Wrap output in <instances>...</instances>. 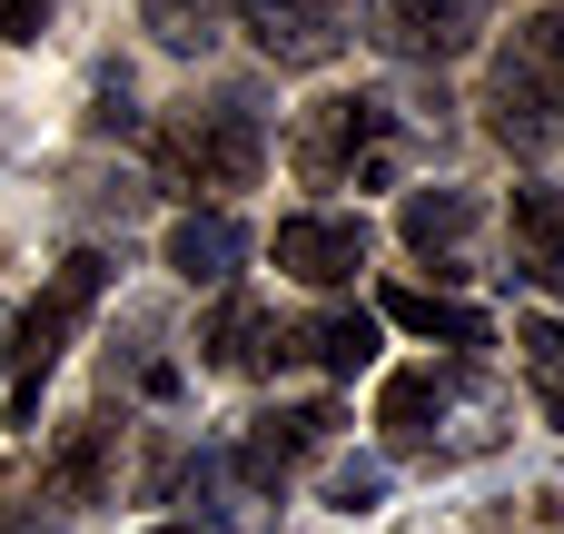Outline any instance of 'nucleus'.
I'll return each mask as SVG.
<instances>
[{
    "instance_id": "22",
    "label": "nucleus",
    "mask_w": 564,
    "mask_h": 534,
    "mask_svg": "<svg viewBox=\"0 0 564 534\" xmlns=\"http://www.w3.org/2000/svg\"><path fill=\"white\" fill-rule=\"evenodd\" d=\"M149 534H198V525H149Z\"/></svg>"
},
{
    "instance_id": "21",
    "label": "nucleus",
    "mask_w": 564,
    "mask_h": 534,
    "mask_svg": "<svg viewBox=\"0 0 564 534\" xmlns=\"http://www.w3.org/2000/svg\"><path fill=\"white\" fill-rule=\"evenodd\" d=\"M40 20H50V0H0V40H40Z\"/></svg>"
},
{
    "instance_id": "19",
    "label": "nucleus",
    "mask_w": 564,
    "mask_h": 534,
    "mask_svg": "<svg viewBox=\"0 0 564 534\" xmlns=\"http://www.w3.org/2000/svg\"><path fill=\"white\" fill-rule=\"evenodd\" d=\"M377 495H387V466H377V456L327 466V505H337V515H377Z\"/></svg>"
},
{
    "instance_id": "12",
    "label": "nucleus",
    "mask_w": 564,
    "mask_h": 534,
    "mask_svg": "<svg viewBox=\"0 0 564 534\" xmlns=\"http://www.w3.org/2000/svg\"><path fill=\"white\" fill-rule=\"evenodd\" d=\"M238 258H248V228H238L228 208H188V218L169 228V268H178L188 287H228Z\"/></svg>"
},
{
    "instance_id": "6",
    "label": "nucleus",
    "mask_w": 564,
    "mask_h": 534,
    "mask_svg": "<svg viewBox=\"0 0 564 534\" xmlns=\"http://www.w3.org/2000/svg\"><path fill=\"white\" fill-rule=\"evenodd\" d=\"M456 406H466V367H397L387 396H377V426H387L397 456H436Z\"/></svg>"
},
{
    "instance_id": "20",
    "label": "nucleus",
    "mask_w": 564,
    "mask_h": 534,
    "mask_svg": "<svg viewBox=\"0 0 564 534\" xmlns=\"http://www.w3.org/2000/svg\"><path fill=\"white\" fill-rule=\"evenodd\" d=\"M89 129H129V79H119V69L99 79V109H89Z\"/></svg>"
},
{
    "instance_id": "15",
    "label": "nucleus",
    "mask_w": 564,
    "mask_h": 534,
    "mask_svg": "<svg viewBox=\"0 0 564 534\" xmlns=\"http://www.w3.org/2000/svg\"><path fill=\"white\" fill-rule=\"evenodd\" d=\"M387 327H406V337H436V347H496V327H486L476 307L436 297V287H387Z\"/></svg>"
},
{
    "instance_id": "7",
    "label": "nucleus",
    "mask_w": 564,
    "mask_h": 534,
    "mask_svg": "<svg viewBox=\"0 0 564 534\" xmlns=\"http://www.w3.org/2000/svg\"><path fill=\"white\" fill-rule=\"evenodd\" d=\"M238 20L278 69H317L347 50V0H238Z\"/></svg>"
},
{
    "instance_id": "14",
    "label": "nucleus",
    "mask_w": 564,
    "mask_h": 534,
    "mask_svg": "<svg viewBox=\"0 0 564 534\" xmlns=\"http://www.w3.org/2000/svg\"><path fill=\"white\" fill-rule=\"evenodd\" d=\"M516 277L564 287V188H516Z\"/></svg>"
},
{
    "instance_id": "2",
    "label": "nucleus",
    "mask_w": 564,
    "mask_h": 534,
    "mask_svg": "<svg viewBox=\"0 0 564 534\" xmlns=\"http://www.w3.org/2000/svg\"><path fill=\"white\" fill-rule=\"evenodd\" d=\"M486 129H496L506 149H564V10L516 20V40L496 50Z\"/></svg>"
},
{
    "instance_id": "16",
    "label": "nucleus",
    "mask_w": 564,
    "mask_h": 534,
    "mask_svg": "<svg viewBox=\"0 0 564 534\" xmlns=\"http://www.w3.org/2000/svg\"><path fill=\"white\" fill-rule=\"evenodd\" d=\"M139 30L159 50H208L218 40V0H139Z\"/></svg>"
},
{
    "instance_id": "1",
    "label": "nucleus",
    "mask_w": 564,
    "mask_h": 534,
    "mask_svg": "<svg viewBox=\"0 0 564 534\" xmlns=\"http://www.w3.org/2000/svg\"><path fill=\"white\" fill-rule=\"evenodd\" d=\"M297 178L307 188H387L406 168V109L377 99V89H347V99H317L288 139Z\"/></svg>"
},
{
    "instance_id": "9",
    "label": "nucleus",
    "mask_w": 564,
    "mask_h": 534,
    "mask_svg": "<svg viewBox=\"0 0 564 534\" xmlns=\"http://www.w3.org/2000/svg\"><path fill=\"white\" fill-rule=\"evenodd\" d=\"M278 268H288L297 287H347V277L367 268V218H327V208L278 218Z\"/></svg>"
},
{
    "instance_id": "10",
    "label": "nucleus",
    "mask_w": 564,
    "mask_h": 534,
    "mask_svg": "<svg viewBox=\"0 0 564 534\" xmlns=\"http://www.w3.org/2000/svg\"><path fill=\"white\" fill-rule=\"evenodd\" d=\"M397 238H406L436 277H466V248H476V188H406Z\"/></svg>"
},
{
    "instance_id": "18",
    "label": "nucleus",
    "mask_w": 564,
    "mask_h": 534,
    "mask_svg": "<svg viewBox=\"0 0 564 534\" xmlns=\"http://www.w3.org/2000/svg\"><path fill=\"white\" fill-rule=\"evenodd\" d=\"M99 476H109V426H79V436L59 446L50 486H59V495H99Z\"/></svg>"
},
{
    "instance_id": "17",
    "label": "nucleus",
    "mask_w": 564,
    "mask_h": 534,
    "mask_svg": "<svg viewBox=\"0 0 564 534\" xmlns=\"http://www.w3.org/2000/svg\"><path fill=\"white\" fill-rule=\"evenodd\" d=\"M516 347H525V377H535L545 416L564 426V327H555V317H535V327H516Z\"/></svg>"
},
{
    "instance_id": "5",
    "label": "nucleus",
    "mask_w": 564,
    "mask_h": 534,
    "mask_svg": "<svg viewBox=\"0 0 564 534\" xmlns=\"http://www.w3.org/2000/svg\"><path fill=\"white\" fill-rule=\"evenodd\" d=\"M486 20H496V0H367V40L387 50V59H466L476 40H486Z\"/></svg>"
},
{
    "instance_id": "13",
    "label": "nucleus",
    "mask_w": 564,
    "mask_h": 534,
    "mask_svg": "<svg viewBox=\"0 0 564 534\" xmlns=\"http://www.w3.org/2000/svg\"><path fill=\"white\" fill-rule=\"evenodd\" d=\"M288 357H307V367H327V377H357V367L377 357V317H367V307H327V317L288 327Z\"/></svg>"
},
{
    "instance_id": "8",
    "label": "nucleus",
    "mask_w": 564,
    "mask_h": 534,
    "mask_svg": "<svg viewBox=\"0 0 564 534\" xmlns=\"http://www.w3.org/2000/svg\"><path fill=\"white\" fill-rule=\"evenodd\" d=\"M327 436H337V406H268V416L248 426V446H238V476H248L258 495H278L307 456H327Z\"/></svg>"
},
{
    "instance_id": "3",
    "label": "nucleus",
    "mask_w": 564,
    "mask_h": 534,
    "mask_svg": "<svg viewBox=\"0 0 564 534\" xmlns=\"http://www.w3.org/2000/svg\"><path fill=\"white\" fill-rule=\"evenodd\" d=\"M159 168L178 178V188H248L258 168H268V129H258V109L238 99V89H218V99H188V109H169V129H159Z\"/></svg>"
},
{
    "instance_id": "11",
    "label": "nucleus",
    "mask_w": 564,
    "mask_h": 534,
    "mask_svg": "<svg viewBox=\"0 0 564 534\" xmlns=\"http://www.w3.org/2000/svg\"><path fill=\"white\" fill-rule=\"evenodd\" d=\"M198 347H208L218 377H268V367H288V327H278L258 297H228V307L198 327Z\"/></svg>"
},
{
    "instance_id": "4",
    "label": "nucleus",
    "mask_w": 564,
    "mask_h": 534,
    "mask_svg": "<svg viewBox=\"0 0 564 534\" xmlns=\"http://www.w3.org/2000/svg\"><path fill=\"white\" fill-rule=\"evenodd\" d=\"M99 287H109V258L79 248V258H59L50 287L20 307V347H10V367H20V377H10V426H40V386H50V367L69 357V337H79V317L99 307Z\"/></svg>"
}]
</instances>
